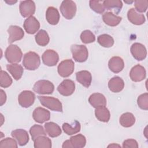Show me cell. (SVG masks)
<instances>
[{
    "instance_id": "6da1fadb",
    "label": "cell",
    "mask_w": 148,
    "mask_h": 148,
    "mask_svg": "<svg viewBox=\"0 0 148 148\" xmlns=\"http://www.w3.org/2000/svg\"><path fill=\"white\" fill-rule=\"evenodd\" d=\"M40 64V57L35 52L29 51L24 54L23 65L25 69L29 71H34L38 68Z\"/></svg>"
},
{
    "instance_id": "7a4b0ae2",
    "label": "cell",
    "mask_w": 148,
    "mask_h": 148,
    "mask_svg": "<svg viewBox=\"0 0 148 148\" xmlns=\"http://www.w3.org/2000/svg\"><path fill=\"white\" fill-rule=\"evenodd\" d=\"M23 53L20 48L16 45H10L6 49L5 57L10 63L19 62L21 60Z\"/></svg>"
},
{
    "instance_id": "3957f363",
    "label": "cell",
    "mask_w": 148,
    "mask_h": 148,
    "mask_svg": "<svg viewBox=\"0 0 148 148\" xmlns=\"http://www.w3.org/2000/svg\"><path fill=\"white\" fill-rule=\"evenodd\" d=\"M38 98L43 106L53 111L62 112V105L58 99L52 97L45 96H38Z\"/></svg>"
},
{
    "instance_id": "277c9868",
    "label": "cell",
    "mask_w": 148,
    "mask_h": 148,
    "mask_svg": "<svg viewBox=\"0 0 148 148\" xmlns=\"http://www.w3.org/2000/svg\"><path fill=\"white\" fill-rule=\"evenodd\" d=\"M76 9L75 2L71 0L63 1L60 6L62 15L67 20H71L74 17Z\"/></svg>"
},
{
    "instance_id": "5b68a950",
    "label": "cell",
    "mask_w": 148,
    "mask_h": 148,
    "mask_svg": "<svg viewBox=\"0 0 148 148\" xmlns=\"http://www.w3.org/2000/svg\"><path fill=\"white\" fill-rule=\"evenodd\" d=\"M74 60L79 62H85L88 57V50L86 46L82 45H73L71 47Z\"/></svg>"
},
{
    "instance_id": "8992f818",
    "label": "cell",
    "mask_w": 148,
    "mask_h": 148,
    "mask_svg": "<svg viewBox=\"0 0 148 148\" xmlns=\"http://www.w3.org/2000/svg\"><path fill=\"white\" fill-rule=\"evenodd\" d=\"M34 91L39 94H51L54 90V84L47 80H40L34 85Z\"/></svg>"
},
{
    "instance_id": "52a82bcc",
    "label": "cell",
    "mask_w": 148,
    "mask_h": 148,
    "mask_svg": "<svg viewBox=\"0 0 148 148\" xmlns=\"http://www.w3.org/2000/svg\"><path fill=\"white\" fill-rule=\"evenodd\" d=\"M74 68V62L71 59H66L59 64L57 67V71L61 77H67L73 73Z\"/></svg>"
},
{
    "instance_id": "ba28073f",
    "label": "cell",
    "mask_w": 148,
    "mask_h": 148,
    "mask_svg": "<svg viewBox=\"0 0 148 148\" xmlns=\"http://www.w3.org/2000/svg\"><path fill=\"white\" fill-rule=\"evenodd\" d=\"M35 99V95L33 92L29 90L23 91L18 97L19 105L25 108H29L33 105Z\"/></svg>"
},
{
    "instance_id": "9c48e42d",
    "label": "cell",
    "mask_w": 148,
    "mask_h": 148,
    "mask_svg": "<svg viewBox=\"0 0 148 148\" xmlns=\"http://www.w3.org/2000/svg\"><path fill=\"white\" fill-rule=\"evenodd\" d=\"M75 90V83L70 79L64 80L58 86L57 90L60 94L68 97L72 95Z\"/></svg>"
},
{
    "instance_id": "30bf717a",
    "label": "cell",
    "mask_w": 148,
    "mask_h": 148,
    "mask_svg": "<svg viewBox=\"0 0 148 148\" xmlns=\"http://www.w3.org/2000/svg\"><path fill=\"white\" fill-rule=\"evenodd\" d=\"M35 4L32 1H22L20 3V12L23 17L32 16L35 12Z\"/></svg>"
},
{
    "instance_id": "8fae6325",
    "label": "cell",
    "mask_w": 148,
    "mask_h": 148,
    "mask_svg": "<svg viewBox=\"0 0 148 148\" xmlns=\"http://www.w3.org/2000/svg\"><path fill=\"white\" fill-rule=\"evenodd\" d=\"M42 60L45 65L49 66H53L56 65L58 62L59 56L56 51L48 49L43 53Z\"/></svg>"
},
{
    "instance_id": "7c38bea8",
    "label": "cell",
    "mask_w": 148,
    "mask_h": 148,
    "mask_svg": "<svg viewBox=\"0 0 148 148\" xmlns=\"http://www.w3.org/2000/svg\"><path fill=\"white\" fill-rule=\"evenodd\" d=\"M134 58L138 61L143 60L147 56V50L145 46L139 43H134L130 49Z\"/></svg>"
},
{
    "instance_id": "4fadbf2b",
    "label": "cell",
    "mask_w": 148,
    "mask_h": 148,
    "mask_svg": "<svg viewBox=\"0 0 148 148\" xmlns=\"http://www.w3.org/2000/svg\"><path fill=\"white\" fill-rule=\"evenodd\" d=\"M146 76L145 68L139 65H136L132 68L130 72V77L133 82H138L143 80Z\"/></svg>"
},
{
    "instance_id": "5bb4252c",
    "label": "cell",
    "mask_w": 148,
    "mask_h": 148,
    "mask_svg": "<svg viewBox=\"0 0 148 148\" xmlns=\"http://www.w3.org/2000/svg\"><path fill=\"white\" fill-rule=\"evenodd\" d=\"M32 117L36 122L42 124L50 120V113L43 108L38 107L34 110Z\"/></svg>"
},
{
    "instance_id": "9a60e30c",
    "label": "cell",
    "mask_w": 148,
    "mask_h": 148,
    "mask_svg": "<svg viewBox=\"0 0 148 148\" xmlns=\"http://www.w3.org/2000/svg\"><path fill=\"white\" fill-rule=\"evenodd\" d=\"M23 27L27 33L34 34L39 29L40 23L34 16H32L25 20Z\"/></svg>"
},
{
    "instance_id": "2e32d148",
    "label": "cell",
    "mask_w": 148,
    "mask_h": 148,
    "mask_svg": "<svg viewBox=\"0 0 148 148\" xmlns=\"http://www.w3.org/2000/svg\"><path fill=\"white\" fill-rule=\"evenodd\" d=\"M9 34L8 42L12 43L16 40H21L24 36V32L23 29L17 25H10L8 29Z\"/></svg>"
},
{
    "instance_id": "e0dca14e",
    "label": "cell",
    "mask_w": 148,
    "mask_h": 148,
    "mask_svg": "<svg viewBox=\"0 0 148 148\" xmlns=\"http://www.w3.org/2000/svg\"><path fill=\"white\" fill-rule=\"evenodd\" d=\"M12 136L15 139L18 144L21 146H25L29 141V135L28 132L23 129H16L11 133Z\"/></svg>"
},
{
    "instance_id": "ac0fdd59",
    "label": "cell",
    "mask_w": 148,
    "mask_h": 148,
    "mask_svg": "<svg viewBox=\"0 0 148 148\" xmlns=\"http://www.w3.org/2000/svg\"><path fill=\"white\" fill-rule=\"evenodd\" d=\"M128 20L135 25H142L145 21V17L143 14L139 13L134 8H131L127 13Z\"/></svg>"
},
{
    "instance_id": "d6986e66",
    "label": "cell",
    "mask_w": 148,
    "mask_h": 148,
    "mask_svg": "<svg viewBox=\"0 0 148 148\" xmlns=\"http://www.w3.org/2000/svg\"><path fill=\"white\" fill-rule=\"evenodd\" d=\"M88 102L95 108L100 106H105L106 105V99L105 97L103 94L98 92L92 94L88 98Z\"/></svg>"
},
{
    "instance_id": "ffe728a7",
    "label": "cell",
    "mask_w": 148,
    "mask_h": 148,
    "mask_svg": "<svg viewBox=\"0 0 148 148\" xmlns=\"http://www.w3.org/2000/svg\"><path fill=\"white\" fill-rule=\"evenodd\" d=\"M108 66L110 70L113 72L116 73H119L124 67V61L120 57H113L109 61Z\"/></svg>"
},
{
    "instance_id": "44dd1931",
    "label": "cell",
    "mask_w": 148,
    "mask_h": 148,
    "mask_svg": "<svg viewBox=\"0 0 148 148\" xmlns=\"http://www.w3.org/2000/svg\"><path fill=\"white\" fill-rule=\"evenodd\" d=\"M76 80L85 87H89L92 81L91 74L87 71H81L76 73Z\"/></svg>"
},
{
    "instance_id": "7402d4cb",
    "label": "cell",
    "mask_w": 148,
    "mask_h": 148,
    "mask_svg": "<svg viewBox=\"0 0 148 148\" xmlns=\"http://www.w3.org/2000/svg\"><path fill=\"white\" fill-rule=\"evenodd\" d=\"M124 87V80L119 76H114L110 79L108 82L109 89L113 92H119Z\"/></svg>"
},
{
    "instance_id": "603a6c76",
    "label": "cell",
    "mask_w": 148,
    "mask_h": 148,
    "mask_svg": "<svg viewBox=\"0 0 148 148\" xmlns=\"http://www.w3.org/2000/svg\"><path fill=\"white\" fill-rule=\"evenodd\" d=\"M60 16L58 10L53 6L47 8L46 12V18L51 25H56L58 23Z\"/></svg>"
},
{
    "instance_id": "cb8c5ba5",
    "label": "cell",
    "mask_w": 148,
    "mask_h": 148,
    "mask_svg": "<svg viewBox=\"0 0 148 148\" xmlns=\"http://www.w3.org/2000/svg\"><path fill=\"white\" fill-rule=\"evenodd\" d=\"M102 20L106 24L111 27H115L119 24L122 18L116 16L112 12H108L103 14Z\"/></svg>"
},
{
    "instance_id": "d4e9b609",
    "label": "cell",
    "mask_w": 148,
    "mask_h": 148,
    "mask_svg": "<svg viewBox=\"0 0 148 148\" xmlns=\"http://www.w3.org/2000/svg\"><path fill=\"white\" fill-rule=\"evenodd\" d=\"M6 68L15 80H18L22 77L24 69L21 65L16 63L7 64Z\"/></svg>"
},
{
    "instance_id": "484cf974",
    "label": "cell",
    "mask_w": 148,
    "mask_h": 148,
    "mask_svg": "<svg viewBox=\"0 0 148 148\" xmlns=\"http://www.w3.org/2000/svg\"><path fill=\"white\" fill-rule=\"evenodd\" d=\"M45 128L46 132L51 138H55L61 134V129L60 127L54 122H48L45 123Z\"/></svg>"
},
{
    "instance_id": "4316f807",
    "label": "cell",
    "mask_w": 148,
    "mask_h": 148,
    "mask_svg": "<svg viewBox=\"0 0 148 148\" xmlns=\"http://www.w3.org/2000/svg\"><path fill=\"white\" fill-rule=\"evenodd\" d=\"M95 115L99 121L105 123L108 122L110 117L109 110L105 106H100L95 108Z\"/></svg>"
},
{
    "instance_id": "83f0119b",
    "label": "cell",
    "mask_w": 148,
    "mask_h": 148,
    "mask_svg": "<svg viewBox=\"0 0 148 148\" xmlns=\"http://www.w3.org/2000/svg\"><path fill=\"white\" fill-rule=\"evenodd\" d=\"M62 127L64 132L68 135H72L79 132L81 128L80 123L76 120L72 124L65 123L62 124Z\"/></svg>"
},
{
    "instance_id": "f1b7e54d",
    "label": "cell",
    "mask_w": 148,
    "mask_h": 148,
    "mask_svg": "<svg viewBox=\"0 0 148 148\" xmlns=\"http://www.w3.org/2000/svg\"><path fill=\"white\" fill-rule=\"evenodd\" d=\"M120 124L124 127H130L135 122V117L134 114L130 112H126L121 114L120 117Z\"/></svg>"
},
{
    "instance_id": "f546056e",
    "label": "cell",
    "mask_w": 148,
    "mask_h": 148,
    "mask_svg": "<svg viewBox=\"0 0 148 148\" xmlns=\"http://www.w3.org/2000/svg\"><path fill=\"white\" fill-rule=\"evenodd\" d=\"M105 9L113 10L116 13H118L123 7L122 1L120 0H106L103 2Z\"/></svg>"
},
{
    "instance_id": "4dcf8cb0",
    "label": "cell",
    "mask_w": 148,
    "mask_h": 148,
    "mask_svg": "<svg viewBox=\"0 0 148 148\" xmlns=\"http://www.w3.org/2000/svg\"><path fill=\"white\" fill-rule=\"evenodd\" d=\"M35 38L36 43L40 46H46L50 40L47 32L44 29H40L39 31L36 34Z\"/></svg>"
},
{
    "instance_id": "1f68e13d",
    "label": "cell",
    "mask_w": 148,
    "mask_h": 148,
    "mask_svg": "<svg viewBox=\"0 0 148 148\" xmlns=\"http://www.w3.org/2000/svg\"><path fill=\"white\" fill-rule=\"evenodd\" d=\"M69 140L73 148L84 147L86 143V137L80 134L71 137Z\"/></svg>"
},
{
    "instance_id": "d6a6232c",
    "label": "cell",
    "mask_w": 148,
    "mask_h": 148,
    "mask_svg": "<svg viewBox=\"0 0 148 148\" xmlns=\"http://www.w3.org/2000/svg\"><path fill=\"white\" fill-rule=\"evenodd\" d=\"M34 147L35 148H51V141L46 135L38 137L34 141Z\"/></svg>"
},
{
    "instance_id": "836d02e7",
    "label": "cell",
    "mask_w": 148,
    "mask_h": 148,
    "mask_svg": "<svg viewBox=\"0 0 148 148\" xmlns=\"http://www.w3.org/2000/svg\"><path fill=\"white\" fill-rule=\"evenodd\" d=\"M98 43L104 47H110L114 44L113 38L108 34H102L97 38Z\"/></svg>"
},
{
    "instance_id": "e575fe53",
    "label": "cell",
    "mask_w": 148,
    "mask_h": 148,
    "mask_svg": "<svg viewBox=\"0 0 148 148\" xmlns=\"http://www.w3.org/2000/svg\"><path fill=\"white\" fill-rule=\"evenodd\" d=\"M29 133L31 135L32 139L34 141L38 137L42 135H46V132L43 127L40 125L35 124L32 126L29 130Z\"/></svg>"
},
{
    "instance_id": "d590c367",
    "label": "cell",
    "mask_w": 148,
    "mask_h": 148,
    "mask_svg": "<svg viewBox=\"0 0 148 148\" xmlns=\"http://www.w3.org/2000/svg\"><path fill=\"white\" fill-rule=\"evenodd\" d=\"M0 76V86L3 88H8L11 86L12 79L9 74L2 70H1Z\"/></svg>"
},
{
    "instance_id": "8d00e7d4",
    "label": "cell",
    "mask_w": 148,
    "mask_h": 148,
    "mask_svg": "<svg viewBox=\"0 0 148 148\" xmlns=\"http://www.w3.org/2000/svg\"><path fill=\"white\" fill-rule=\"evenodd\" d=\"M103 1H94L91 0L89 2L90 7L91 9L94 10L95 12L97 13L101 14L104 12L105 10V8L103 5Z\"/></svg>"
},
{
    "instance_id": "74e56055",
    "label": "cell",
    "mask_w": 148,
    "mask_h": 148,
    "mask_svg": "<svg viewBox=\"0 0 148 148\" xmlns=\"http://www.w3.org/2000/svg\"><path fill=\"white\" fill-rule=\"evenodd\" d=\"M80 39L82 42L87 44L94 42L95 40V36L91 31L84 30L80 35Z\"/></svg>"
},
{
    "instance_id": "f35d334b",
    "label": "cell",
    "mask_w": 148,
    "mask_h": 148,
    "mask_svg": "<svg viewBox=\"0 0 148 148\" xmlns=\"http://www.w3.org/2000/svg\"><path fill=\"white\" fill-rule=\"evenodd\" d=\"M137 103L140 109L147 110L148 109V94L145 92L140 95L137 99Z\"/></svg>"
},
{
    "instance_id": "ab89813d",
    "label": "cell",
    "mask_w": 148,
    "mask_h": 148,
    "mask_svg": "<svg viewBox=\"0 0 148 148\" xmlns=\"http://www.w3.org/2000/svg\"><path fill=\"white\" fill-rule=\"evenodd\" d=\"M18 147L16 141L11 138H6L1 140L0 147H13L17 148Z\"/></svg>"
},
{
    "instance_id": "60d3db41",
    "label": "cell",
    "mask_w": 148,
    "mask_h": 148,
    "mask_svg": "<svg viewBox=\"0 0 148 148\" xmlns=\"http://www.w3.org/2000/svg\"><path fill=\"white\" fill-rule=\"evenodd\" d=\"M134 5L135 7V10L140 13L145 12L147 9L148 1H135Z\"/></svg>"
},
{
    "instance_id": "b9f144b4",
    "label": "cell",
    "mask_w": 148,
    "mask_h": 148,
    "mask_svg": "<svg viewBox=\"0 0 148 148\" xmlns=\"http://www.w3.org/2000/svg\"><path fill=\"white\" fill-rule=\"evenodd\" d=\"M123 147H138V144L135 139H128L123 142Z\"/></svg>"
},
{
    "instance_id": "7bdbcfd3",
    "label": "cell",
    "mask_w": 148,
    "mask_h": 148,
    "mask_svg": "<svg viewBox=\"0 0 148 148\" xmlns=\"http://www.w3.org/2000/svg\"><path fill=\"white\" fill-rule=\"evenodd\" d=\"M1 92V106H2L6 101V95L3 90H0Z\"/></svg>"
},
{
    "instance_id": "ee69618b",
    "label": "cell",
    "mask_w": 148,
    "mask_h": 148,
    "mask_svg": "<svg viewBox=\"0 0 148 148\" xmlns=\"http://www.w3.org/2000/svg\"><path fill=\"white\" fill-rule=\"evenodd\" d=\"M62 147L63 148H65V147H68V148H73L72 147V144L70 142V140H65L63 144H62Z\"/></svg>"
},
{
    "instance_id": "f6af8a7d",
    "label": "cell",
    "mask_w": 148,
    "mask_h": 148,
    "mask_svg": "<svg viewBox=\"0 0 148 148\" xmlns=\"http://www.w3.org/2000/svg\"><path fill=\"white\" fill-rule=\"evenodd\" d=\"M108 147H121V146H120V145H117V144H115V143H113V144H112V145H109L108 146Z\"/></svg>"
},
{
    "instance_id": "bcb514c9",
    "label": "cell",
    "mask_w": 148,
    "mask_h": 148,
    "mask_svg": "<svg viewBox=\"0 0 148 148\" xmlns=\"http://www.w3.org/2000/svg\"><path fill=\"white\" fill-rule=\"evenodd\" d=\"M5 2H6L7 3H8V4H9V5H13V3H16L17 2V1H5Z\"/></svg>"
}]
</instances>
